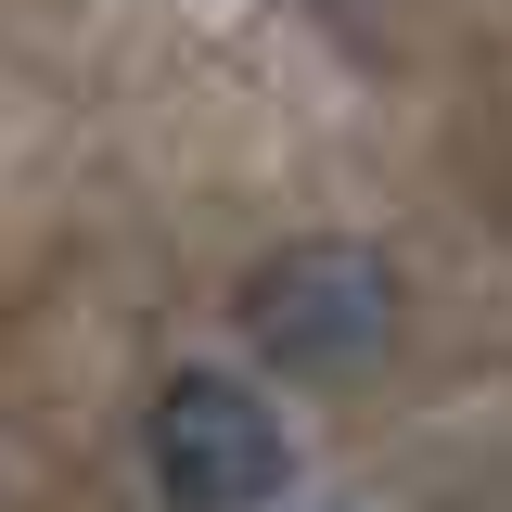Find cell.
Here are the masks:
<instances>
[{"instance_id":"2","label":"cell","mask_w":512,"mask_h":512,"mask_svg":"<svg viewBox=\"0 0 512 512\" xmlns=\"http://www.w3.org/2000/svg\"><path fill=\"white\" fill-rule=\"evenodd\" d=\"M282 474H295V436H282V410L231 372H167L154 397V487L167 512H256L282 500Z\"/></svg>"},{"instance_id":"1","label":"cell","mask_w":512,"mask_h":512,"mask_svg":"<svg viewBox=\"0 0 512 512\" xmlns=\"http://www.w3.org/2000/svg\"><path fill=\"white\" fill-rule=\"evenodd\" d=\"M384 333H397V269H384L359 231H308V244L256 256L244 269V346L269 359V372H372Z\"/></svg>"}]
</instances>
